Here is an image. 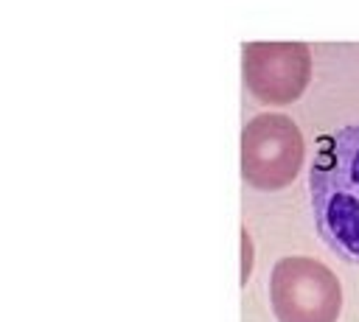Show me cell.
<instances>
[{"mask_svg": "<svg viewBox=\"0 0 359 322\" xmlns=\"http://www.w3.org/2000/svg\"><path fill=\"white\" fill-rule=\"evenodd\" d=\"M241 76L255 101L292 104L311 81V50L303 42H250L241 48Z\"/></svg>", "mask_w": 359, "mask_h": 322, "instance_id": "277c9868", "label": "cell"}, {"mask_svg": "<svg viewBox=\"0 0 359 322\" xmlns=\"http://www.w3.org/2000/svg\"><path fill=\"white\" fill-rule=\"evenodd\" d=\"M244 280H247V274H250V235H247V230H244Z\"/></svg>", "mask_w": 359, "mask_h": 322, "instance_id": "5b68a950", "label": "cell"}, {"mask_svg": "<svg viewBox=\"0 0 359 322\" xmlns=\"http://www.w3.org/2000/svg\"><path fill=\"white\" fill-rule=\"evenodd\" d=\"M306 160L297 123L283 112H261L241 129V176L258 190L286 188Z\"/></svg>", "mask_w": 359, "mask_h": 322, "instance_id": "7a4b0ae2", "label": "cell"}, {"mask_svg": "<svg viewBox=\"0 0 359 322\" xmlns=\"http://www.w3.org/2000/svg\"><path fill=\"white\" fill-rule=\"evenodd\" d=\"M309 168V199L320 238L339 258L359 263V123L317 143Z\"/></svg>", "mask_w": 359, "mask_h": 322, "instance_id": "6da1fadb", "label": "cell"}, {"mask_svg": "<svg viewBox=\"0 0 359 322\" xmlns=\"http://www.w3.org/2000/svg\"><path fill=\"white\" fill-rule=\"evenodd\" d=\"M269 302L278 322H337L342 311V286L325 263L306 255H289L272 266Z\"/></svg>", "mask_w": 359, "mask_h": 322, "instance_id": "3957f363", "label": "cell"}]
</instances>
